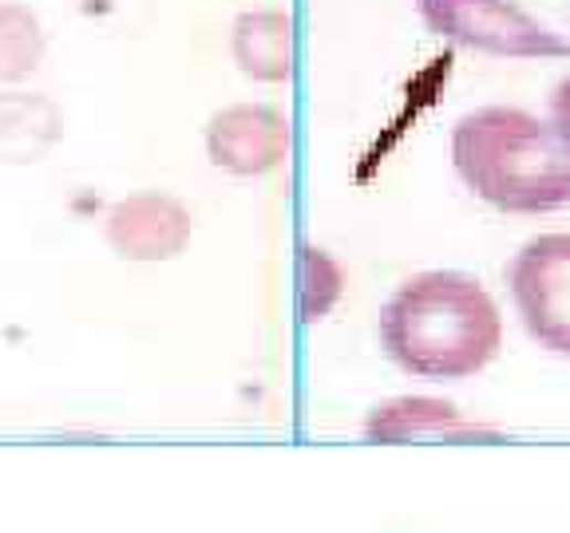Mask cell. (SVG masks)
Masks as SVG:
<instances>
[{
  "label": "cell",
  "instance_id": "obj_1",
  "mask_svg": "<svg viewBox=\"0 0 570 533\" xmlns=\"http://www.w3.org/2000/svg\"><path fill=\"white\" fill-rule=\"evenodd\" d=\"M377 337L392 364L416 380H472L504 348V317L475 277L428 269L384 300Z\"/></svg>",
  "mask_w": 570,
  "mask_h": 533
},
{
  "label": "cell",
  "instance_id": "obj_2",
  "mask_svg": "<svg viewBox=\"0 0 570 533\" xmlns=\"http://www.w3.org/2000/svg\"><path fill=\"white\" fill-rule=\"evenodd\" d=\"M452 167L499 214L570 206V154L551 122L519 107H479L452 127Z\"/></svg>",
  "mask_w": 570,
  "mask_h": 533
},
{
  "label": "cell",
  "instance_id": "obj_3",
  "mask_svg": "<svg viewBox=\"0 0 570 533\" xmlns=\"http://www.w3.org/2000/svg\"><path fill=\"white\" fill-rule=\"evenodd\" d=\"M424 29L487 56L570 60V40L551 32L515 0H416Z\"/></svg>",
  "mask_w": 570,
  "mask_h": 533
},
{
  "label": "cell",
  "instance_id": "obj_4",
  "mask_svg": "<svg viewBox=\"0 0 570 533\" xmlns=\"http://www.w3.org/2000/svg\"><path fill=\"white\" fill-rule=\"evenodd\" d=\"M519 320L539 348L570 360V234H539L507 265Z\"/></svg>",
  "mask_w": 570,
  "mask_h": 533
},
{
  "label": "cell",
  "instance_id": "obj_5",
  "mask_svg": "<svg viewBox=\"0 0 570 533\" xmlns=\"http://www.w3.org/2000/svg\"><path fill=\"white\" fill-rule=\"evenodd\" d=\"M210 167L234 178H262L277 170L294 147V122L270 104H230L207 119Z\"/></svg>",
  "mask_w": 570,
  "mask_h": 533
},
{
  "label": "cell",
  "instance_id": "obj_6",
  "mask_svg": "<svg viewBox=\"0 0 570 533\" xmlns=\"http://www.w3.org/2000/svg\"><path fill=\"white\" fill-rule=\"evenodd\" d=\"M194 217L175 194L139 190L119 198L104 217V237L124 262H175L190 245Z\"/></svg>",
  "mask_w": 570,
  "mask_h": 533
},
{
  "label": "cell",
  "instance_id": "obj_7",
  "mask_svg": "<svg viewBox=\"0 0 570 533\" xmlns=\"http://www.w3.org/2000/svg\"><path fill=\"white\" fill-rule=\"evenodd\" d=\"M365 439L400 443V439H499V430L464 423L456 403L432 399V395H400L377 403L365 419Z\"/></svg>",
  "mask_w": 570,
  "mask_h": 533
},
{
  "label": "cell",
  "instance_id": "obj_8",
  "mask_svg": "<svg viewBox=\"0 0 570 533\" xmlns=\"http://www.w3.org/2000/svg\"><path fill=\"white\" fill-rule=\"evenodd\" d=\"M294 17L282 9H250L230 24V56L254 84H285L294 75Z\"/></svg>",
  "mask_w": 570,
  "mask_h": 533
},
{
  "label": "cell",
  "instance_id": "obj_9",
  "mask_svg": "<svg viewBox=\"0 0 570 533\" xmlns=\"http://www.w3.org/2000/svg\"><path fill=\"white\" fill-rule=\"evenodd\" d=\"M64 139V111L44 92L0 87V167H32Z\"/></svg>",
  "mask_w": 570,
  "mask_h": 533
},
{
  "label": "cell",
  "instance_id": "obj_10",
  "mask_svg": "<svg viewBox=\"0 0 570 533\" xmlns=\"http://www.w3.org/2000/svg\"><path fill=\"white\" fill-rule=\"evenodd\" d=\"M48 32L29 4H0V87H17L40 72Z\"/></svg>",
  "mask_w": 570,
  "mask_h": 533
},
{
  "label": "cell",
  "instance_id": "obj_11",
  "mask_svg": "<svg viewBox=\"0 0 570 533\" xmlns=\"http://www.w3.org/2000/svg\"><path fill=\"white\" fill-rule=\"evenodd\" d=\"M345 269L321 245H302L297 249V320L302 324H321L337 300L345 297Z\"/></svg>",
  "mask_w": 570,
  "mask_h": 533
},
{
  "label": "cell",
  "instance_id": "obj_12",
  "mask_svg": "<svg viewBox=\"0 0 570 533\" xmlns=\"http://www.w3.org/2000/svg\"><path fill=\"white\" fill-rule=\"evenodd\" d=\"M551 127L555 135H559V142L567 147L570 154V75L567 79H559L551 92Z\"/></svg>",
  "mask_w": 570,
  "mask_h": 533
}]
</instances>
